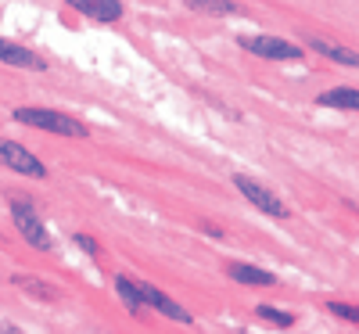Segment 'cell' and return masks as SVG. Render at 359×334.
<instances>
[{
  "label": "cell",
  "instance_id": "4fadbf2b",
  "mask_svg": "<svg viewBox=\"0 0 359 334\" xmlns=\"http://www.w3.org/2000/svg\"><path fill=\"white\" fill-rule=\"evenodd\" d=\"M11 284H15V288H25L29 295H36V298H43V302H54V298H57V288H54V284H43L40 277H29V273H15Z\"/></svg>",
  "mask_w": 359,
  "mask_h": 334
},
{
  "label": "cell",
  "instance_id": "7a4b0ae2",
  "mask_svg": "<svg viewBox=\"0 0 359 334\" xmlns=\"http://www.w3.org/2000/svg\"><path fill=\"white\" fill-rule=\"evenodd\" d=\"M11 220H15L18 234H22L33 248H40V252H50V248H54V241H50V234H47V227H43V220H40V212H36L33 201L11 198Z\"/></svg>",
  "mask_w": 359,
  "mask_h": 334
},
{
  "label": "cell",
  "instance_id": "277c9868",
  "mask_svg": "<svg viewBox=\"0 0 359 334\" xmlns=\"http://www.w3.org/2000/svg\"><path fill=\"white\" fill-rule=\"evenodd\" d=\"M233 187L237 191H241L259 212H266V216H273V220H287L291 216V212H287V205L273 194V191H269V187H262V184H255V180L252 176H233Z\"/></svg>",
  "mask_w": 359,
  "mask_h": 334
},
{
  "label": "cell",
  "instance_id": "30bf717a",
  "mask_svg": "<svg viewBox=\"0 0 359 334\" xmlns=\"http://www.w3.org/2000/svg\"><path fill=\"white\" fill-rule=\"evenodd\" d=\"M309 51L323 54L327 62H338V65L359 69V51H348V47H341V44H331V40H323V36H309Z\"/></svg>",
  "mask_w": 359,
  "mask_h": 334
},
{
  "label": "cell",
  "instance_id": "3957f363",
  "mask_svg": "<svg viewBox=\"0 0 359 334\" xmlns=\"http://www.w3.org/2000/svg\"><path fill=\"white\" fill-rule=\"evenodd\" d=\"M245 51H252V54H259V58H269V62H302V47L298 44H291V40H280V36H241L237 40Z\"/></svg>",
  "mask_w": 359,
  "mask_h": 334
},
{
  "label": "cell",
  "instance_id": "8fae6325",
  "mask_svg": "<svg viewBox=\"0 0 359 334\" xmlns=\"http://www.w3.org/2000/svg\"><path fill=\"white\" fill-rule=\"evenodd\" d=\"M320 108H341V112H359V90L355 86H334L316 98Z\"/></svg>",
  "mask_w": 359,
  "mask_h": 334
},
{
  "label": "cell",
  "instance_id": "ba28073f",
  "mask_svg": "<svg viewBox=\"0 0 359 334\" xmlns=\"http://www.w3.org/2000/svg\"><path fill=\"white\" fill-rule=\"evenodd\" d=\"M0 62H8V65H15V69H36V72L47 69V62H43L40 54H33L29 47H22V44H15V40H4V36H0Z\"/></svg>",
  "mask_w": 359,
  "mask_h": 334
},
{
  "label": "cell",
  "instance_id": "6da1fadb",
  "mask_svg": "<svg viewBox=\"0 0 359 334\" xmlns=\"http://www.w3.org/2000/svg\"><path fill=\"white\" fill-rule=\"evenodd\" d=\"M15 119L22 126H36L57 137H86V126L79 119L65 115V112H50V108H15Z\"/></svg>",
  "mask_w": 359,
  "mask_h": 334
},
{
  "label": "cell",
  "instance_id": "5bb4252c",
  "mask_svg": "<svg viewBox=\"0 0 359 334\" xmlns=\"http://www.w3.org/2000/svg\"><path fill=\"white\" fill-rule=\"evenodd\" d=\"M191 11H201V15H237L241 8L233 0H187Z\"/></svg>",
  "mask_w": 359,
  "mask_h": 334
},
{
  "label": "cell",
  "instance_id": "9c48e42d",
  "mask_svg": "<svg viewBox=\"0 0 359 334\" xmlns=\"http://www.w3.org/2000/svg\"><path fill=\"white\" fill-rule=\"evenodd\" d=\"M226 277L237 281V284H255V288H273L277 284V273L252 266V262H226Z\"/></svg>",
  "mask_w": 359,
  "mask_h": 334
},
{
  "label": "cell",
  "instance_id": "8992f818",
  "mask_svg": "<svg viewBox=\"0 0 359 334\" xmlns=\"http://www.w3.org/2000/svg\"><path fill=\"white\" fill-rule=\"evenodd\" d=\"M65 4L79 15H86L90 22H101V25H111L126 15L123 0H65Z\"/></svg>",
  "mask_w": 359,
  "mask_h": 334
},
{
  "label": "cell",
  "instance_id": "9a60e30c",
  "mask_svg": "<svg viewBox=\"0 0 359 334\" xmlns=\"http://www.w3.org/2000/svg\"><path fill=\"white\" fill-rule=\"evenodd\" d=\"M255 313H259L262 320H269L273 327H294V316H291V313H284V309H273V306H259Z\"/></svg>",
  "mask_w": 359,
  "mask_h": 334
},
{
  "label": "cell",
  "instance_id": "52a82bcc",
  "mask_svg": "<svg viewBox=\"0 0 359 334\" xmlns=\"http://www.w3.org/2000/svg\"><path fill=\"white\" fill-rule=\"evenodd\" d=\"M140 298H144V306L158 309L162 316H169V320H176V323H194L191 313H187L184 306H176V302H172L165 291H158L155 284H140Z\"/></svg>",
  "mask_w": 359,
  "mask_h": 334
},
{
  "label": "cell",
  "instance_id": "7c38bea8",
  "mask_svg": "<svg viewBox=\"0 0 359 334\" xmlns=\"http://www.w3.org/2000/svg\"><path fill=\"white\" fill-rule=\"evenodd\" d=\"M115 295L123 298V306L133 313V316H140L144 313V298H140V284H133L126 273H118L115 277Z\"/></svg>",
  "mask_w": 359,
  "mask_h": 334
},
{
  "label": "cell",
  "instance_id": "2e32d148",
  "mask_svg": "<svg viewBox=\"0 0 359 334\" xmlns=\"http://www.w3.org/2000/svg\"><path fill=\"white\" fill-rule=\"evenodd\" d=\"M76 245H79V248H86V252H97V241L90 237V234H76Z\"/></svg>",
  "mask_w": 359,
  "mask_h": 334
},
{
  "label": "cell",
  "instance_id": "5b68a950",
  "mask_svg": "<svg viewBox=\"0 0 359 334\" xmlns=\"http://www.w3.org/2000/svg\"><path fill=\"white\" fill-rule=\"evenodd\" d=\"M0 166H8L15 173H25V176H33V180H43L47 176V166L33 155V151L22 147L18 140H4V137H0Z\"/></svg>",
  "mask_w": 359,
  "mask_h": 334
}]
</instances>
